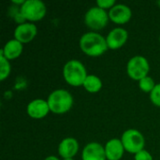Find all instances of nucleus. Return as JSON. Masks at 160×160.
Wrapping results in <instances>:
<instances>
[{
  "label": "nucleus",
  "instance_id": "1a4fd4ad",
  "mask_svg": "<svg viewBox=\"0 0 160 160\" xmlns=\"http://www.w3.org/2000/svg\"><path fill=\"white\" fill-rule=\"evenodd\" d=\"M132 16L129 7L124 4H117L113 6L109 11V18L117 24H124L128 22Z\"/></svg>",
  "mask_w": 160,
  "mask_h": 160
},
{
  "label": "nucleus",
  "instance_id": "f03ea898",
  "mask_svg": "<svg viewBox=\"0 0 160 160\" xmlns=\"http://www.w3.org/2000/svg\"><path fill=\"white\" fill-rule=\"evenodd\" d=\"M63 76L65 81L71 86H81L86 79L87 72L82 62L76 59L67 62L63 68Z\"/></svg>",
  "mask_w": 160,
  "mask_h": 160
},
{
  "label": "nucleus",
  "instance_id": "39448f33",
  "mask_svg": "<svg viewBox=\"0 0 160 160\" xmlns=\"http://www.w3.org/2000/svg\"><path fill=\"white\" fill-rule=\"evenodd\" d=\"M122 143L126 151L130 154H138L145 145L143 135L136 129H128L122 135Z\"/></svg>",
  "mask_w": 160,
  "mask_h": 160
},
{
  "label": "nucleus",
  "instance_id": "0eeeda50",
  "mask_svg": "<svg viewBox=\"0 0 160 160\" xmlns=\"http://www.w3.org/2000/svg\"><path fill=\"white\" fill-rule=\"evenodd\" d=\"M109 19V13L105 9L99 7H93L85 13L84 22L93 30H100L107 25Z\"/></svg>",
  "mask_w": 160,
  "mask_h": 160
},
{
  "label": "nucleus",
  "instance_id": "423d86ee",
  "mask_svg": "<svg viewBox=\"0 0 160 160\" xmlns=\"http://www.w3.org/2000/svg\"><path fill=\"white\" fill-rule=\"evenodd\" d=\"M149 70L150 66L148 60L141 55L130 58L127 66L128 76L135 81H141L144 77L148 76Z\"/></svg>",
  "mask_w": 160,
  "mask_h": 160
},
{
  "label": "nucleus",
  "instance_id": "9d476101",
  "mask_svg": "<svg viewBox=\"0 0 160 160\" xmlns=\"http://www.w3.org/2000/svg\"><path fill=\"white\" fill-rule=\"evenodd\" d=\"M128 38V33L127 30L121 27L114 28L108 34L106 38L108 48L112 50H116L121 48L127 42Z\"/></svg>",
  "mask_w": 160,
  "mask_h": 160
},
{
  "label": "nucleus",
  "instance_id": "9b49d317",
  "mask_svg": "<svg viewBox=\"0 0 160 160\" xmlns=\"http://www.w3.org/2000/svg\"><path fill=\"white\" fill-rule=\"evenodd\" d=\"M26 112L30 117L34 119H41L51 111L47 101L43 99H35L27 105Z\"/></svg>",
  "mask_w": 160,
  "mask_h": 160
},
{
  "label": "nucleus",
  "instance_id": "f8f14e48",
  "mask_svg": "<svg viewBox=\"0 0 160 160\" xmlns=\"http://www.w3.org/2000/svg\"><path fill=\"white\" fill-rule=\"evenodd\" d=\"M82 158V160H106L105 148L98 142H90L83 148Z\"/></svg>",
  "mask_w": 160,
  "mask_h": 160
},
{
  "label": "nucleus",
  "instance_id": "2eb2a0df",
  "mask_svg": "<svg viewBox=\"0 0 160 160\" xmlns=\"http://www.w3.org/2000/svg\"><path fill=\"white\" fill-rule=\"evenodd\" d=\"M22 49V43L14 38L6 43L4 48L0 51V54L4 55L8 60H13L21 55Z\"/></svg>",
  "mask_w": 160,
  "mask_h": 160
},
{
  "label": "nucleus",
  "instance_id": "5701e85b",
  "mask_svg": "<svg viewBox=\"0 0 160 160\" xmlns=\"http://www.w3.org/2000/svg\"><path fill=\"white\" fill-rule=\"evenodd\" d=\"M157 4H158V5L160 7V1H158V3H157Z\"/></svg>",
  "mask_w": 160,
  "mask_h": 160
},
{
  "label": "nucleus",
  "instance_id": "aec40b11",
  "mask_svg": "<svg viewBox=\"0 0 160 160\" xmlns=\"http://www.w3.org/2000/svg\"><path fill=\"white\" fill-rule=\"evenodd\" d=\"M97 5L100 8H103V9L110 8L111 9L113 6H115V1L114 0H98Z\"/></svg>",
  "mask_w": 160,
  "mask_h": 160
},
{
  "label": "nucleus",
  "instance_id": "f257e3e1",
  "mask_svg": "<svg viewBox=\"0 0 160 160\" xmlns=\"http://www.w3.org/2000/svg\"><path fill=\"white\" fill-rule=\"evenodd\" d=\"M81 50L89 56H99L109 48L106 38L97 32H87L80 38Z\"/></svg>",
  "mask_w": 160,
  "mask_h": 160
},
{
  "label": "nucleus",
  "instance_id": "20e7f679",
  "mask_svg": "<svg viewBox=\"0 0 160 160\" xmlns=\"http://www.w3.org/2000/svg\"><path fill=\"white\" fill-rule=\"evenodd\" d=\"M20 13L24 20L37 22L46 15V6L40 0H25L20 7Z\"/></svg>",
  "mask_w": 160,
  "mask_h": 160
},
{
  "label": "nucleus",
  "instance_id": "4468645a",
  "mask_svg": "<svg viewBox=\"0 0 160 160\" xmlns=\"http://www.w3.org/2000/svg\"><path fill=\"white\" fill-rule=\"evenodd\" d=\"M125 151L122 141L118 139H112L105 145V154L108 160H120Z\"/></svg>",
  "mask_w": 160,
  "mask_h": 160
},
{
  "label": "nucleus",
  "instance_id": "7ed1b4c3",
  "mask_svg": "<svg viewBox=\"0 0 160 160\" xmlns=\"http://www.w3.org/2000/svg\"><path fill=\"white\" fill-rule=\"evenodd\" d=\"M47 102L52 112L55 114H63L71 109L73 105V98L68 91L65 89H57L50 94Z\"/></svg>",
  "mask_w": 160,
  "mask_h": 160
},
{
  "label": "nucleus",
  "instance_id": "6ab92c4d",
  "mask_svg": "<svg viewBox=\"0 0 160 160\" xmlns=\"http://www.w3.org/2000/svg\"><path fill=\"white\" fill-rule=\"evenodd\" d=\"M151 101L158 107H160V83L157 84L154 90L150 93Z\"/></svg>",
  "mask_w": 160,
  "mask_h": 160
},
{
  "label": "nucleus",
  "instance_id": "ddd939ff",
  "mask_svg": "<svg viewBox=\"0 0 160 160\" xmlns=\"http://www.w3.org/2000/svg\"><path fill=\"white\" fill-rule=\"evenodd\" d=\"M79 150V143L74 138L64 139L58 146V154L64 159L72 158Z\"/></svg>",
  "mask_w": 160,
  "mask_h": 160
},
{
  "label": "nucleus",
  "instance_id": "f3484780",
  "mask_svg": "<svg viewBox=\"0 0 160 160\" xmlns=\"http://www.w3.org/2000/svg\"><path fill=\"white\" fill-rule=\"evenodd\" d=\"M11 68L8 60L4 56L0 54V80L4 81L6 78L9 76Z\"/></svg>",
  "mask_w": 160,
  "mask_h": 160
},
{
  "label": "nucleus",
  "instance_id": "412c9836",
  "mask_svg": "<svg viewBox=\"0 0 160 160\" xmlns=\"http://www.w3.org/2000/svg\"><path fill=\"white\" fill-rule=\"evenodd\" d=\"M135 160H153V158L149 152L142 150L135 155Z\"/></svg>",
  "mask_w": 160,
  "mask_h": 160
},
{
  "label": "nucleus",
  "instance_id": "b1692460",
  "mask_svg": "<svg viewBox=\"0 0 160 160\" xmlns=\"http://www.w3.org/2000/svg\"><path fill=\"white\" fill-rule=\"evenodd\" d=\"M64 160H74L73 158H68V159H64Z\"/></svg>",
  "mask_w": 160,
  "mask_h": 160
},
{
  "label": "nucleus",
  "instance_id": "a211bd4d",
  "mask_svg": "<svg viewBox=\"0 0 160 160\" xmlns=\"http://www.w3.org/2000/svg\"><path fill=\"white\" fill-rule=\"evenodd\" d=\"M156 85L157 84H155L154 80L149 76H146L143 79H142L141 81H139L140 89L145 93H151L154 90V88L156 87Z\"/></svg>",
  "mask_w": 160,
  "mask_h": 160
},
{
  "label": "nucleus",
  "instance_id": "dca6fc26",
  "mask_svg": "<svg viewBox=\"0 0 160 160\" xmlns=\"http://www.w3.org/2000/svg\"><path fill=\"white\" fill-rule=\"evenodd\" d=\"M83 87L89 93H98L102 87V82L96 75H88L83 82Z\"/></svg>",
  "mask_w": 160,
  "mask_h": 160
},
{
  "label": "nucleus",
  "instance_id": "6e6552de",
  "mask_svg": "<svg viewBox=\"0 0 160 160\" xmlns=\"http://www.w3.org/2000/svg\"><path fill=\"white\" fill-rule=\"evenodd\" d=\"M38 33L36 24L31 22H23L19 24L14 30V38L21 43H27L34 39Z\"/></svg>",
  "mask_w": 160,
  "mask_h": 160
},
{
  "label": "nucleus",
  "instance_id": "4be33fe9",
  "mask_svg": "<svg viewBox=\"0 0 160 160\" xmlns=\"http://www.w3.org/2000/svg\"><path fill=\"white\" fill-rule=\"evenodd\" d=\"M44 160H60L58 158H56V157H53V156H50V157H48V158H46Z\"/></svg>",
  "mask_w": 160,
  "mask_h": 160
}]
</instances>
